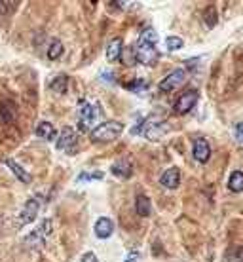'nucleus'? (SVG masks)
Masks as SVG:
<instances>
[{"label":"nucleus","mask_w":243,"mask_h":262,"mask_svg":"<svg viewBox=\"0 0 243 262\" xmlns=\"http://www.w3.org/2000/svg\"><path fill=\"white\" fill-rule=\"evenodd\" d=\"M158 35L154 29H144L139 36V44L135 50V59L141 65H154L158 61V50H156Z\"/></svg>","instance_id":"nucleus-1"},{"label":"nucleus","mask_w":243,"mask_h":262,"mask_svg":"<svg viewBox=\"0 0 243 262\" xmlns=\"http://www.w3.org/2000/svg\"><path fill=\"white\" fill-rule=\"evenodd\" d=\"M123 131V123L116 122V120H106V122L99 123L95 129H91L89 137L93 142H108V141L118 139Z\"/></svg>","instance_id":"nucleus-2"},{"label":"nucleus","mask_w":243,"mask_h":262,"mask_svg":"<svg viewBox=\"0 0 243 262\" xmlns=\"http://www.w3.org/2000/svg\"><path fill=\"white\" fill-rule=\"evenodd\" d=\"M198 103V91L196 89H188L182 95H179V99L175 101V112L177 114H186Z\"/></svg>","instance_id":"nucleus-3"},{"label":"nucleus","mask_w":243,"mask_h":262,"mask_svg":"<svg viewBox=\"0 0 243 262\" xmlns=\"http://www.w3.org/2000/svg\"><path fill=\"white\" fill-rule=\"evenodd\" d=\"M186 78V72L182 69H177L173 72H169L162 82H160V91H173L175 87H179Z\"/></svg>","instance_id":"nucleus-4"},{"label":"nucleus","mask_w":243,"mask_h":262,"mask_svg":"<svg viewBox=\"0 0 243 262\" xmlns=\"http://www.w3.org/2000/svg\"><path fill=\"white\" fill-rule=\"evenodd\" d=\"M97 116V106H93L91 103H86L80 110V120H78V129L80 131H89V125L93 123Z\"/></svg>","instance_id":"nucleus-5"},{"label":"nucleus","mask_w":243,"mask_h":262,"mask_svg":"<svg viewBox=\"0 0 243 262\" xmlns=\"http://www.w3.org/2000/svg\"><path fill=\"white\" fill-rule=\"evenodd\" d=\"M160 182H162V186H165V188H169V190H175L177 186H179V182H181V171L177 169V167H169V169H165L162 177H160Z\"/></svg>","instance_id":"nucleus-6"},{"label":"nucleus","mask_w":243,"mask_h":262,"mask_svg":"<svg viewBox=\"0 0 243 262\" xmlns=\"http://www.w3.org/2000/svg\"><path fill=\"white\" fill-rule=\"evenodd\" d=\"M211 156V146L205 139H196L194 141V158L200 161V163H205Z\"/></svg>","instance_id":"nucleus-7"},{"label":"nucleus","mask_w":243,"mask_h":262,"mask_svg":"<svg viewBox=\"0 0 243 262\" xmlns=\"http://www.w3.org/2000/svg\"><path fill=\"white\" fill-rule=\"evenodd\" d=\"M36 213H38V202H36V200H29V202L25 203L23 211H21V224L33 222L36 219Z\"/></svg>","instance_id":"nucleus-8"},{"label":"nucleus","mask_w":243,"mask_h":262,"mask_svg":"<svg viewBox=\"0 0 243 262\" xmlns=\"http://www.w3.org/2000/svg\"><path fill=\"white\" fill-rule=\"evenodd\" d=\"M114 232V224H112V221L110 219H106V217H101L97 222H95V234H97V238H108L110 234Z\"/></svg>","instance_id":"nucleus-9"},{"label":"nucleus","mask_w":243,"mask_h":262,"mask_svg":"<svg viewBox=\"0 0 243 262\" xmlns=\"http://www.w3.org/2000/svg\"><path fill=\"white\" fill-rule=\"evenodd\" d=\"M6 165H8V167H10L12 171H14V175L18 177V179H19V181H21V182L29 184V182L33 181V177H31V173H27V171H25V169H23V167L19 165V163H18V161H16V160L8 158V160H6Z\"/></svg>","instance_id":"nucleus-10"},{"label":"nucleus","mask_w":243,"mask_h":262,"mask_svg":"<svg viewBox=\"0 0 243 262\" xmlns=\"http://www.w3.org/2000/svg\"><path fill=\"white\" fill-rule=\"evenodd\" d=\"M120 57H122V38H112L108 42V46H106V59L110 63H114Z\"/></svg>","instance_id":"nucleus-11"},{"label":"nucleus","mask_w":243,"mask_h":262,"mask_svg":"<svg viewBox=\"0 0 243 262\" xmlns=\"http://www.w3.org/2000/svg\"><path fill=\"white\" fill-rule=\"evenodd\" d=\"M76 141V133L72 127H63L61 135H59V141H57V148L59 150H67L70 144Z\"/></svg>","instance_id":"nucleus-12"},{"label":"nucleus","mask_w":243,"mask_h":262,"mask_svg":"<svg viewBox=\"0 0 243 262\" xmlns=\"http://www.w3.org/2000/svg\"><path fill=\"white\" fill-rule=\"evenodd\" d=\"M36 135L40 139H46V141H53L57 137V131L50 122H40L36 125Z\"/></svg>","instance_id":"nucleus-13"},{"label":"nucleus","mask_w":243,"mask_h":262,"mask_svg":"<svg viewBox=\"0 0 243 262\" xmlns=\"http://www.w3.org/2000/svg\"><path fill=\"white\" fill-rule=\"evenodd\" d=\"M110 171L116 175V177L127 179V177H131V171H133V167H131V163H129L127 160H118V161L112 165V169H110Z\"/></svg>","instance_id":"nucleus-14"},{"label":"nucleus","mask_w":243,"mask_h":262,"mask_svg":"<svg viewBox=\"0 0 243 262\" xmlns=\"http://www.w3.org/2000/svg\"><path fill=\"white\" fill-rule=\"evenodd\" d=\"M135 209H137V215L139 217H148L150 211H152V205H150V200L144 196V194H139L137 200H135Z\"/></svg>","instance_id":"nucleus-15"},{"label":"nucleus","mask_w":243,"mask_h":262,"mask_svg":"<svg viewBox=\"0 0 243 262\" xmlns=\"http://www.w3.org/2000/svg\"><path fill=\"white\" fill-rule=\"evenodd\" d=\"M67 86H69V76H67V74L55 76L52 80V84H50V87H52L55 93H65V91H67Z\"/></svg>","instance_id":"nucleus-16"},{"label":"nucleus","mask_w":243,"mask_h":262,"mask_svg":"<svg viewBox=\"0 0 243 262\" xmlns=\"http://www.w3.org/2000/svg\"><path fill=\"white\" fill-rule=\"evenodd\" d=\"M228 186H230L232 192H243V173L242 171H234V173L230 175Z\"/></svg>","instance_id":"nucleus-17"},{"label":"nucleus","mask_w":243,"mask_h":262,"mask_svg":"<svg viewBox=\"0 0 243 262\" xmlns=\"http://www.w3.org/2000/svg\"><path fill=\"white\" fill-rule=\"evenodd\" d=\"M226 262H243V247L236 245V247H230L224 255Z\"/></svg>","instance_id":"nucleus-18"},{"label":"nucleus","mask_w":243,"mask_h":262,"mask_svg":"<svg viewBox=\"0 0 243 262\" xmlns=\"http://www.w3.org/2000/svg\"><path fill=\"white\" fill-rule=\"evenodd\" d=\"M52 234V221H44L42 222V226L35 230V234L33 236H29V242H33L35 238H40V240H44V238H48Z\"/></svg>","instance_id":"nucleus-19"},{"label":"nucleus","mask_w":243,"mask_h":262,"mask_svg":"<svg viewBox=\"0 0 243 262\" xmlns=\"http://www.w3.org/2000/svg\"><path fill=\"white\" fill-rule=\"evenodd\" d=\"M61 55H63V44H61L59 40H53L50 50H48V59L55 61V59H59Z\"/></svg>","instance_id":"nucleus-20"},{"label":"nucleus","mask_w":243,"mask_h":262,"mask_svg":"<svg viewBox=\"0 0 243 262\" xmlns=\"http://www.w3.org/2000/svg\"><path fill=\"white\" fill-rule=\"evenodd\" d=\"M217 10L213 8V6H209L207 10H205V14H203V21H205V25H207L209 29H213L215 25H217Z\"/></svg>","instance_id":"nucleus-21"},{"label":"nucleus","mask_w":243,"mask_h":262,"mask_svg":"<svg viewBox=\"0 0 243 262\" xmlns=\"http://www.w3.org/2000/svg\"><path fill=\"white\" fill-rule=\"evenodd\" d=\"M163 131H165V123L160 122V123H158V125H154V129H150V127H148V129L144 131V135H146V139L156 141L158 137H160V135L163 133Z\"/></svg>","instance_id":"nucleus-22"},{"label":"nucleus","mask_w":243,"mask_h":262,"mask_svg":"<svg viewBox=\"0 0 243 262\" xmlns=\"http://www.w3.org/2000/svg\"><path fill=\"white\" fill-rule=\"evenodd\" d=\"M165 46H167V50L177 52V50H181V48L184 46V42H182V38H179V36H167Z\"/></svg>","instance_id":"nucleus-23"},{"label":"nucleus","mask_w":243,"mask_h":262,"mask_svg":"<svg viewBox=\"0 0 243 262\" xmlns=\"http://www.w3.org/2000/svg\"><path fill=\"white\" fill-rule=\"evenodd\" d=\"M146 87H148V84H146L144 80H133V82L127 84V89H129V91H135V93H142Z\"/></svg>","instance_id":"nucleus-24"},{"label":"nucleus","mask_w":243,"mask_h":262,"mask_svg":"<svg viewBox=\"0 0 243 262\" xmlns=\"http://www.w3.org/2000/svg\"><path fill=\"white\" fill-rule=\"evenodd\" d=\"M99 179H103V173H101V171H97V173H82L76 181H78V182H84V181H99Z\"/></svg>","instance_id":"nucleus-25"},{"label":"nucleus","mask_w":243,"mask_h":262,"mask_svg":"<svg viewBox=\"0 0 243 262\" xmlns=\"http://www.w3.org/2000/svg\"><path fill=\"white\" fill-rule=\"evenodd\" d=\"M236 137H238V141L243 142V122L236 123Z\"/></svg>","instance_id":"nucleus-26"},{"label":"nucleus","mask_w":243,"mask_h":262,"mask_svg":"<svg viewBox=\"0 0 243 262\" xmlns=\"http://www.w3.org/2000/svg\"><path fill=\"white\" fill-rule=\"evenodd\" d=\"M82 262H99V261H97V257H95L93 253H86V255L82 257Z\"/></svg>","instance_id":"nucleus-27"},{"label":"nucleus","mask_w":243,"mask_h":262,"mask_svg":"<svg viewBox=\"0 0 243 262\" xmlns=\"http://www.w3.org/2000/svg\"><path fill=\"white\" fill-rule=\"evenodd\" d=\"M135 259H139V253H137V251H133V253H131V255L125 259V262H133Z\"/></svg>","instance_id":"nucleus-28"}]
</instances>
